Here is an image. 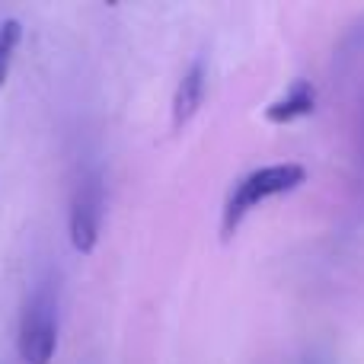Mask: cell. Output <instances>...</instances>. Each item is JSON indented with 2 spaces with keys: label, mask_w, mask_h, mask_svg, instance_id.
<instances>
[{
  "label": "cell",
  "mask_w": 364,
  "mask_h": 364,
  "mask_svg": "<svg viewBox=\"0 0 364 364\" xmlns=\"http://www.w3.org/2000/svg\"><path fill=\"white\" fill-rule=\"evenodd\" d=\"M307 182V166L304 164H272V166H259V170L246 173L243 179L233 186V192L227 195L224 205V240H230L237 233V227L243 224V218L259 208L265 198L275 195L294 192Z\"/></svg>",
  "instance_id": "6da1fadb"
},
{
  "label": "cell",
  "mask_w": 364,
  "mask_h": 364,
  "mask_svg": "<svg viewBox=\"0 0 364 364\" xmlns=\"http://www.w3.org/2000/svg\"><path fill=\"white\" fill-rule=\"evenodd\" d=\"M19 358L26 364H51L58 352V316L48 294H36L19 320Z\"/></svg>",
  "instance_id": "7a4b0ae2"
},
{
  "label": "cell",
  "mask_w": 364,
  "mask_h": 364,
  "mask_svg": "<svg viewBox=\"0 0 364 364\" xmlns=\"http://www.w3.org/2000/svg\"><path fill=\"white\" fill-rule=\"evenodd\" d=\"M102 208H106V192H102V179L96 173L83 176L74 188L70 198V218H68V233H70V246L80 256L96 250L100 243V230H102Z\"/></svg>",
  "instance_id": "3957f363"
},
{
  "label": "cell",
  "mask_w": 364,
  "mask_h": 364,
  "mask_svg": "<svg viewBox=\"0 0 364 364\" xmlns=\"http://www.w3.org/2000/svg\"><path fill=\"white\" fill-rule=\"evenodd\" d=\"M205 87H208L205 61H192L188 70L182 74V80L176 83V93H173V125L176 128H186L195 119V112L205 102Z\"/></svg>",
  "instance_id": "277c9868"
},
{
  "label": "cell",
  "mask_w": 364,
  "mask_h": 364,
  "mask_svg": "<svg viewBox=\"0 0 364 364\" xmlns=\"http://www.w3.org/2000/svg\"><path fill=\"white\" fill-rule=\"evenodd\" d=\"M314 109H316V87L310 80H294L288 87V93L278 96L275 102H269V109L262 115L272 125H291V122L310 115Z\"/></svg>",
  "instance_id": "5b68a950"
},
{
  "label": "cell",
  "mask_w": 364,
  "mask_h": 364,
  "mask_svg": "<svg viewBox=\"0 0 364 364\" xmlns=\"http://www.w3.org/2000/svg\"><path fill=\"white\" fill-rule=\"evenodd\" d=\"M19 42H23V23H19V19H4V23H0V87H4L6 77H10Z\"/></svg>",
  "instance_id": "8992f818"
}]
</instances>
